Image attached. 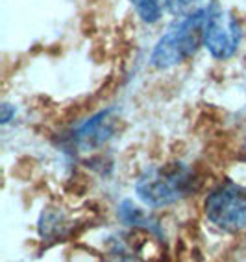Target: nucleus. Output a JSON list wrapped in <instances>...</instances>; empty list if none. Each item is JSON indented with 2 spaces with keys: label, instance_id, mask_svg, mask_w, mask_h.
Masks as SVG:
<instances>
[{
  "label": "nucleus",
  "instance_id": "nucleus-5",
  "mask_svg": "<svg viewBox=\"0 0 246 262\" xmlns=\"http://www.w3.org/2000/svg\"><path fill=\"white\" fill-rule=\"evenodd\" d=\"M115 129H117L115 111L113 109H106V111H100L95 117H91L87 122H84L72 133V144L80 151L95 150L98 146L106 144L113 137Z\"/></svg>",
  "mask_w": 246,
  "mask_h": 262
},
{
  "label": "nucleus",
  "instance_id": "nucleus-9",
  "mask_svg": "<svg viewBox=\"0 0 246 262\" xmlns=\"http://www.w3.org/2000/svg\"><path fill=\"white\" fill-rule=\"evenodd\" d=\"M15 115V109L11 107L10 103H4L2 105V117H0V120H2V124H6V122H10V118Z\"/></svg>",
  "mask_w": 246,
  "mask_h": 262
},
{
  "label": "nucleus",
  "instance_id": "nucleus-3",
  "mask_svg": "<svg viewBox=\"0 0 246 262\" xmlns=\"http://www.w3.org/2000/svg\"><path fill=\"white\" fill-rule=\"evenodd\" d=\"M203 214L226 233H239L246 227V190L233 183L218 185L203 202Z\"/></svg>",
  "mask_w": 246,
  "mask_h": 262
},
{
  "label": "nucleus",
  "instance_id": "nucleus-7",
  "mask_svg": "<svg viewBox=\"0 0 246 262\" xmlns=\"http://www.w3.org/2000/svg\"><path fill=\"white\" fill-rule=\"evenodd\" d=\"M167 10L176 17H189V15L203 13L213 8V0H163Z\"/></svg>",
  "mask_w": 246,
  "mask_h": 262
},
{
  "label": "nucleus",
  "instance_id": "nucleus-1",
  "mask_svg": "<svg viewBox=\"0 0 246 262\" xmlns=\"http://www.w3.org/2000/svg\"><path fill=\"white\" fill-rule=\"evenodd\" d=\"M200 187V179L191 166L171 163L152 166L135 183V194L147 207L157 209L181 202Z\"/></svg>",
  "mask_w": 246,
  "mask_h": 262
},
{
  "label": "nucleus",
  "instance_id": "nucleus-8",
  "mask_svg": "<svg viewBox=\"0 0 246 262\" xmlns=\"http://www.w3.org/2000/svg\"><path fill=\"white\" fill-rule=\"evenodd\" d=\"M133 8L141 17V20L148 24H154L161 17V2L159 0H132Z\"/></svg>",
  "mask_w": 246,
  "mask_h": 262
},
{
  "label": "nucleus",
  "instance_id": "nucleus-6",
  "mask_svg": "<svg viewBox=\"0 0 246 262\" xmlns=\"http://www.w3.org/2000/svg\"><path fill=\"white\" fill-rule=\"evenodd\" d=\"M117 214L126 225L141 227V229H147V231H150V233L159 234V227H157L156 220H154L152 216H148V212L139 209L137 205H133V202H130V200H124V202L118 205Z\"/></svg>",
  "mask_w": 246,
  "mask_h": 262
},
{
  "label": "nucleus",
  "instance_id": "nucleus-2",
  "mask_svg": "<svg viewBox=\"0 0 246 262\" xmlns=\"http://www.w3.org/2000/svg\"><path fill=\"white\" fill-rule=\"evenodd\" d=\"M209 11L181 17V20L172 24L152 52V65L157 69H171L189 59L200 42H203V28Z\"/></svg>",
  "mask_w": 246,
  "mask_h": 262
},
{
  "label": "nucleus",
  "instance_id": "nucleus-4",
  "mask_svg": "<svg viewBox=\"0 0 246 262\" xmlns=\"http://www.w3.org/2000/svg\"><path fill=\"white\" fill-rule=\"evenodd\" d=\"M241 42V24L230 11L211 8L203 28V47L215 59H228Z\"/></svg>",
  "mask_w": 246,
  "mask_h": 262
}]
</instances>
